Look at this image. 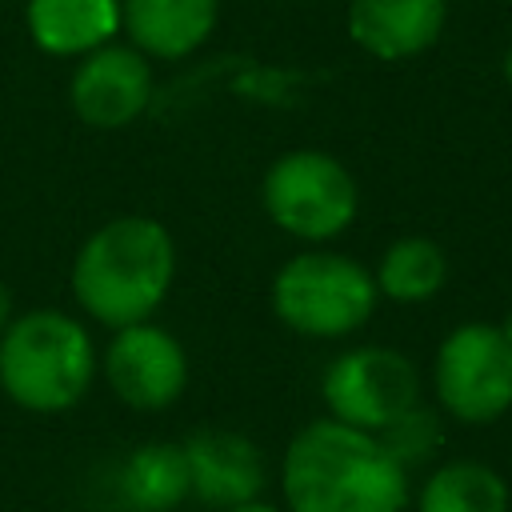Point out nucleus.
<instances>
[{"label":"nucleus","instance_id":"1","mask_svg":"<svg viewBox=\"0 0 512 512\" xmlns=\"http://www.w3.org/2000/svg\"><path fill=\"white\" fill-rule=\"evenodd\" d=\"M280 496L284 512H404L412 484L376 432L320 416L288 440Z\"/></svg>","mask_w":512,"mask_h":512},{"label":"nucleus","instance_id":"2","mask_svg":"<svg viewBox=\"0 0 512 512\" xmlns=\"http://www.w3.org/2000/svg\"><path fill=\"white\" fill-rule=\"evenodd\" d=\"M176 276V244L152 216H116L100 224L72 260V296L104 328L148 320Z\"/></svg>","mask_w":512,"mask_h":512},{"label":"nucleus","instance_id":"3","mask_svg":"<svg viewBox=\"0 0 512 512\" xmlns=\"http://www.w3.org/2000/svg\"><path fill=\"white\" fill-rule=\"evenodd\" d=\"M96 344L88 328L60 308L12 316L0 336V392L24 412H68L96 380Z\"/></svg>","mask_w":512,"mask_h":512},{"label":"nucleus","instance_id":"4","mask_svg":"<svg viewBox=\"0 0 512 512\" xmlns=\"http://www.w3.org/2000/svg\"><path fill=\"white\" fill-rule=\"evenodd\" d=\"M376 280L340 252H300L272 280V312L284 328L312 340H340L376 312Z\"/></svg>","mask_w":512,"mask_h":512},{"label":"nucleus","instance_id":"5","mask_svg":"<svg viewBox=\"0 0 512 512\" xmlns=\"http://www.w3.org/2000/svg\"><path fill=\"white\" fill-rule=\"evenodd\" d=\"M432 392L444 416L492 424L512 408V340L500 324L468 320L452 328L432 360Z\"/></svg>","mask_w":512,"mask_h":512},{"label":"nucleus","instance_id":"6","mask_svg":"<svg viewBox=\"0 0 512 512\" xmlns=\"http://www.w3.org/2000/svg\"><path fill=\"white\" fill-rule=\"evenodd\" d=\"M260 192L272 224L312 244L340 236L356 220L360 204L352 172L320 148H296L272 160Z\"/></svg>","mask_w":512,"mask_h":512},{"label":"nucleus","instance_id":"7","mask_svg":"<svg viewBox=\"0 0 512 512\" xmlns=\"http://www.w3.org/2000/svg\"><path fill=\"white\" fill-rule=\"evenodd\" d=\"M320 396L332 420L364 432H380L412 404H420V372L396 348L360 344L340 352L324 368Z\"/></svg>","mask_w":512,"mask_h":512},{"label":"nucleus","instance_id":"8","mask_svg":"<svg viewBox=\"0 0 512 512\" xmlns=\"http://www.w3.org/2000/svg\"><path fill=\"white\" fill-rule=\"evenodd\" d=\"M100 372L116 392V400L128 404L132 412H160L176 404L188 388L184 344L152 320L116 328L100 356Z\"/></svg>","mask_w":512,"mask_h":512},{"label":"nucleus","instance_id":"9","mask_svg":"<svg viewBox=\"0 0 512 512\" xmlns=\"http://www.w3.org/2000/svg\"><path fill=\"white\" fill-rule=\"evenodd\" d=\"M180 448L188 460V500H196L200 508L224 512V508L264 496L268 464L256 440H248L244 432L200 428Z\"/></svg>","mask_w":512,"mask_h":512},{"label":"nucleus","instance_id":"10","mask_svg":"<svg viewBox=\"0 0 512 512\" xmlns=\"http://www.w3.org/2000/svg\"><path fill=\"white\" fill-rule=\"evenodd\" d=\"M72 112L88 128H124L132 124L148 96H152V72L144 52L132 44H104L80 60L68 84Z\"/></svg>","mask_w":512,"mask_h":512},{"label":"nucleus","instance_id":"11","mask_svg":"<svg viewBox=\"0 0 512 512\" xmlns=\"http://www.w3.org/2000/svg\"><path fill=\"white\" fill-rule=\"evenodd\" d=\"M444 0H348V36L376 60H408L444 32Z\"/></svg>","mask_w":512,"mask_h":512},{"label":"nucleus","instance_id":"12","mask_svg":"<svg viewBox=\"0 0 512 512\" xmlns=\"http://www.w3.org/2000/svg\"><path fill=\"white\" fill-rule=\"evenodd\" d=\"M216 12L220 0H120V28L136 52L180 60L208 40Z\"/></svg>","mask_w":512,"mask_h":512},{"label":"nucleus","instance_id":"13","mask_svg":"<svg viewBox=\"0 0 512 512\" xmlns=\"http://www.w3.org/2000/svg\"><path fill=\"white\" fill-rule=\"evenodd\" d=\"M24 20L36 48L52 56H88L120 32V0H28Z\"/></svg>","mask_w":512,"mask_h":512},{"label":"nucleus","instance_id":"14","mask_svg":"<svg viewBox=\"0 0 512 512\" xmlns=\"http://www.w3.org/2000/svg\"><path fill=\"white\" fill-rule=\"evenodd\" d=\"M116 488L128 512H180L188 500L184 448L172 440L136 444L116 468Z\"/></svg>","mask_w":512,"mask_h":512},{"label":"nucleus","instance_id":"15","mask_svg":"<svg viewBox=\"0 0 512 512\" xmlns=\"http://www.w3.org/2000/svg\"><path fill=\"white\" fill-rule=\"evenodd\" d=\"M408 504L416 512H508L512 492H508V480L492 464L460 456V460L436 464L420 480Z\"/></svg>","mask_w":512,"mask_h":512},{"label":"nucleus","instance_id":"16","mask_svg":"<svg viewBox=\"0 0 512 512\" xmlns=\"http://www.w3.org/2000/svg\"><path fill=\"white\" fill-rule=\"evenodd\" d=\"M372 280H376V292L388 300H400V304L432 300L448 280L444 248L428 236H400L384 248Z\"/></svg>","mask_w":512,"mask_h":512},{"label":"nucleus","instance_id":"17","mask_svg":"<svg viewBox=\"0 0 512 512\" xmlns=\"http://www.w3.org/2000/svg\"><path fill=\"white\" fill-rule=\"evenodd\" d=\"M380 444L412 472V468H424L440 444H444V424H440V412H432L428 404H412L404 416H396L388 428L376 432Z\"/></svg>","mask_w":512,"mask_h":512},{"label":"nucleus","instance_id":"18","mask_svg":"<svg viewBox=\"0 0 512 512\" xmlns=\"http://www.w3.org/2000/svg\"><path fill=\"white\" fill-rule=\"evenodd\" d=\"M224 512H284V504H272V500L256 496V500H248V504H236V508H224Z\"/></svg>","mask_w":512,"mask_h":512},{"label":"nucleus","instance_id":"19","mask_svg":"<svg viewBox=\"0 0 512 512\" xmlns=\"http://www.w3.org/2000/svg\"><path fill=\"white\" fill-rule=\"evenodd\" d=\"M8 324H12V292H8V284L0 280V336H4Z\"/></svg>","mask_w":512,"mask_h":512},{"label":"nucleus","instance_id":"20","mask_svg":"<svg viewBox=\"0 0 512 512\" xmlns=\"http://www.w3.org/2000/svg\"><path fill=\"white\" fill-rule=\"evenodd\" d=\"M504 80L512 84V44H508V52H504Z\"/></svg>","mask_w":512,"mask_h":512}]
</instances>
